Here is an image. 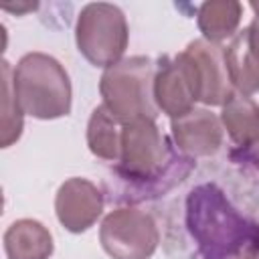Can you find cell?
<instances>
[{"label":"cell","instance_id":"obj_8","mask_svg":"<svg viewBox=\"0 0 259 259\" xmlns=\"http://www.w3.org/2000/svg\"><path fill=\"white\" fill-rule=\"evenodd\" d=\"M154 101L158 111L166 113L170 119L194 109V103L198 101L196 87L182 53L174 57H158L154 77Z\"/></svg>","mask_w":259,"mask_h":259},{"label":"cell","instance_id":"obj_10","mask_svg":"<svg viewBox=\"0 0 259 259\" xmlns=\"http://www.w3.org/2000/svg\"><path fill=\"white\" fill-rule=\"evenodd\" d=\"M174 146L188 158L214 156L223 146V123L217 113L204 107H194L188 113L170 119Z\"/></svg>","mask_w":259,"mask_h":259},{"label":"cell","instance_id":"obj_20","mask_svg":"<svg viewBox=\"0 0 259 259\" xmlns=\"http://www.w3.org/2000/svg\"><path fill=\"white\" fill-rule=\"evenodd\" d=\"M36 8V4H22V6H4V10L6 12H16V14H22V12H26V10H34Z\"/></svg>","mask_w":259,"mask_h":259},{"label":"cell","instance_id":"obj_14","mask_svg":"<svg viewBox=\"0 0 259 259\" xmlns=\"http://www.w3.org/2000/svg\"><path fill=\"white\" fill-rule=\"evenodd\" d=\"M121 132H123V123L115 119L103 103L97 105L87 121L89 152L99 160L115 164L119 160V150H121Z\"/></svg>","mask_w":259,"mask_h":259},{"label":"cell","instance_id":"obj_2","mask_svg":"<svg viewBox=\"0 0 259 259\" xmlns=\"http://www.w3.org/2000/svg\"><path fill=\"white\" fill-rule=\"evenodd\" d=\"M184 223L200 259H233L259 241V223L241 214L214 182H202L188 192Z\"/></svg>","mask_w":259,"mask_h":259},{"label":"cell","instance_id":"obj_21","mask_svg":"<svg viewBox=\"0 0 259 259\" xmlns=\"http://www.w3.org/2000/svg\"><path fill=\"white\" fill-rule=\"evenodd\" d=\"M249 6H251V10H253L255 14H259V2H251Z\"/></svg>","mask_w":259,"mask_h":259},{"label":"cell","instance_id":"obj_6","mask_svg":"<svg viewBox=\"0 0 259 259\" xmlns=\"http://www.w3.org/2000/svg\"><path fill=\"white\" fill-rule=\"evenodd\" d=\"M99 243L111 259H150L160 245V231L150 212L119 206L103 217Z\"/></svg>","mask_w":259,"mask_h":259},{"label":"cell","instance_id":"obj_18","mask_svg":"<svg viewBox=\"0 0 259 259\" xmlns=\"http://www.w3.org/2000/svg\"><path fill=\"white\" fill-rule=\"evenodd\" d=\"M231 156H233L235 160L247 162V164H251V166H255V168L259 170V140H257L253 146L245 148V150H233Z\"/></svg>","mask_w":259,"mask_h":259},{"label":"cell","instance_id":"obj_5","mask_svg":"<svg viewBox=\"0 0 259 259\" xmlns=\"http://www.w3.org/2000/svg\"><path fill=\"white\" fill-rule=\"evenodd\" d=\"M77 51L93 65L109 69L123 59L130 42V26L119 6L109 2L85 4L75 22Z\"/></svg>","mask_w":259,"mask_h":259},{"label":"cell","instance_id":"obj_9","mask_svg":"<svg viewBox=\"0 0 259 259\" xmlns=\"http://www.w3.org/2000/svg\"><path fill=\"white\" fill-rule=\"evenodd\" d=\"M103 192L87 178L65 180L55 194V214L69 233H85L103 212Z\"/></svg>","mask_w":259,"mask_h":259},{"label":"cell","instance_id":"obj_1","mask_svg":"<svg viewBox=\"0 0 259 259\" xmlns=\"http://www.w3.org/2000/svg\"><path fill=\"white\" fill-rule=\"evenodd\" d=\"M192 168V158L180 154L154 119L123 123L119 160L113 166V174L125 184L123 198L146 200L160 196L180 184Z\"/></svg>","mask_w":259,"mask_h":259},{"label":"cell","instance_id":"obj_19","mask_svg":"<svg viewBox=\"0 0 259 259\" xmlns=\"http://www.w3.org/2000/svg\"><path fill=\"white\" fill-rule=\"evenodd\" d=\"M233 259H259V241L247 245L245 249H241Z\"/></svg>","mask_w":259,"mask_h":259},{"label":"cell","instance_id":"obj_12","mask_svg":"<svg viewBox=\"0 0 259 259\" xmlns=\"http://www.w3.org/2000/svg\"><path fill=\"white\" fill-rule=\"evenodd\" d=\"M219 117L237 150H245L259 140V105L251 97L235 93L223 105Z\"/></svg>","mask_w":259,"mask_h":259},{"label":"cell","instance_id":"obj_4","mask_svg":"<svg viewBox=\"0 0 259 259\" xmlns=\"http://www.w3.org/2000/svg\"><path fill=\"white\" fill-rule=\"evenodd\" d=\"M156 63L150 57H125L103 71L99 79V93L103 105L121 123L158 117L154 101Z\"/></svg>","mask_w":259,"mask_h":259},{"label":"cell","instance_id":"obj_3","mask_svg":"<svg viewBox=\"0 0 259 259\" xmlns=\"http://www.w3.org/2000/svg\"><path fill=\"white\" fill-rule=\"evenodd\" d=\"M12 87L24 115L57 119L71 113L73 89L65 67L47 53H26L12 71Z\"/></svg>","mask_w":259,"mask_h":259},{"label":"cell","instance_id":"obj_7","mask_svg":"<svg viewBox=\"0 0 259 259\" xmlns=\"http://www.w3.org/2000/svg\"><path fill=\"white\" fill-rule=\"evenodd\" d=\"M182 57L190 69L196 87V99L200 103L210 107H223L235 95V87L227 69L225 47L221 42L194 38L186 45Z\"/></svg>","mask_w":259,"mask_h":259},{"label":"cell","instance_id":"obj_13","mask_svg":"<svg viewBox=\"0 0 259 259\" xmlns=\"http://www.w3.org/2000/svg\"><path fill=\"white\" fill-rule=\"evenodd\" d=\"M243 4L237 0H210L202 2L196 10V24L202 38L210 42H221L233 38L241 24Z\"/></svg>","mask_w":259,"mask_h":259},{"label":"cell","instance_id":"obj_16","mask_svg":"<svg viewBox=\"0 0 259 259\" xmlns=\"http://www.w3.org/2000/svg\"><path fill=\"white\" fill-rule=\"evenodd\" d=\"M12 67L4 59L2 61V132H0V146L10 148L14 142H18L22 134V109L16 101L14 87H12Z\"/></svg>","mask_w":259,"mask_h":259},{"label":"cell","instance_id":"obj_15","mask_svg":"<svg viewBox=\"0 0 259 259\" xmlns=\"http://www.w3.org/2000/svg\"><path fill=\"white\" fill-rule=\"evenodd\" d=\"M225 59H227V69H229V77L235 87V93H241L247 97L259 93V63L253 59L247 47L245 30H239L231 38L229 47H225Z\"/></svg>","mask_w":259,"mask_h":259},{"label":"cell","instance_id":"obj_11","mask_svg":"<svg viewBox=\"0 0 259 259\" xmlns=\"http://www.w3.org/2000/svg\"><path fill=\"white\" fill-rule=\"evenodd\" d=\"M8 259H51L55 251L51 231L34 219L14 221L2 237Z\"/></svg>","mask_w":259,"mask_h":259},{"label":"cell","instance_id":"obj_17","mask_svg":"<svg viewBox=\"0 0 259 259\" xmlns=\"http://www.w3.org/2000/svg\"><path fill=\"white\" fill-rule=\"evenodd\" d=\"M245 30V38H247V47L253 55V59L259 63V14H255V18L251 20V24Z\"/></svg>","mask_w":259,"mask_h":259}]
</instances>
